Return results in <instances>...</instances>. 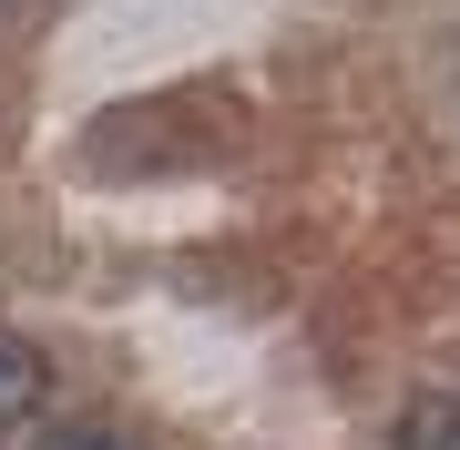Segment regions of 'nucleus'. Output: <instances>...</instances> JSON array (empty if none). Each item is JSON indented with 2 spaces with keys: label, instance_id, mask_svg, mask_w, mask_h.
Masks as SVG:
<instances>
[{
  "label": "nucleus",
  "instance_id": "f257e3e1",
  "mask_svg": "<svg viewBox=\"0 0 460 450\" xmlns=\"http://www.w3.org/2000/svg\"><path fill=\"white\" fill-rule=\"evenodd\" d=\"M41 389H51V358L31 349V338H11V328H0V430L41 410Z\"/></svg>",
  "mask_w": 460,
  "mask_h": 450
},
{
  "label": "nucleus",
  "instance_id": "f03ea898",
  "mask_svg": "<svg viewBox=\"0 0 460 450\" xmlns=\"http://www.w3.org/2000/svg\"><path fill=\"white\" fill-rule=\"evenodd\" d=\"M389 450H460V389H420V400L399 410Z\"/></svg>",
  "mask_w": 460,
  "mask_h": 450
},
{
  "label": "nucleus",
  "instance_id": "7ed1b4c3",
  "mask_svg": "<svg viewBox=\"0 0 460 450\" xmlns=\"http://www.w3.org/2000/svg\"><path fill=\"white\" fill-rule=\"evenodd\" d=\"M31 450H123V440L102 430V419H51V430H41Z\"/></svg>",
  "mask_w": 460,
  "mask_h": 450
}]
</instances>
